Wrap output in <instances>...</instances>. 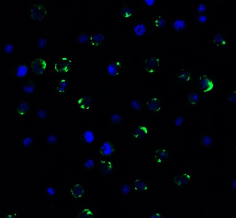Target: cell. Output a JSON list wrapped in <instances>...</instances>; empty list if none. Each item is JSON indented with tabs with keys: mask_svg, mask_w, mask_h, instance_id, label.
<instances>
[{
	"mask_svg": "<svg viewBox=\"0 0 236 218\" xmlns=\"http://www.w3.org/2000/svg\"><path fill=\"white\" fill-rule=\"evenodd\" d=\"M46 115H47V114H46V112H45L44 110H41L40 112H39V116L41 118H45Z\"/></svg>",
	"mask_w": 236,
	"mask_h": 218,
	"instance_id": "cell-38",
	"label": "cell"
},
{
	"mask_svg": "<svg viewBox=\"0 0 236 218\" xmlns=\"http://www.w3.org/2000/svg\"><path fill=\"white\" fill-rule=\"evenodd\" d=\"M47 63L43 59L37 58L34 59L31 63V68L34 73L37 74H41L45 71Z\"/></svg>",
	"mask_w": 236,
	"mask_h": 218,
	"instance_id": "cell-3",
	"label": "cell"
},
{
	"mask_svg": "<svg viewBox=\"0 0 236 218\" xmlns=\"http://www.w3.org/2000/svg\"><path fill=\"white\" fill-rule=\"evenodd\" d=\"M66 87V82L64 80H62L60 82V83L59 84L58 87H57V90L60 92H64L65 90Z\"/></svg>",
	"mask_w": 236,
	"mask_h": 218,
	"instance_id": "cell-34",
	"label": "cell"
},
{
	"mask_svg": "<svg viewBox=\"0 0 236 218\" xmlns=\"http://www.w3.org/2000/svg\"><path fill=\"white\" fill-rule=\"evenodd\" d=\"M173 27L176 31L182 32L185 28V23L182 19H178L175 21Z\"/></svg>",
	"mask_w": 236,
	"mask_h": 218,
	"instance_id": "cell-19",
	"label": "cell"
},
{
	"mask_svg": "<svg viewBox=\"0 0 236 218\" xmlns=\"http://www.w3.org/2000/svg\"><path fill=\"white\" fill-rule=\"evenodd\" d=\"M134 31L138 36H142L146 33V27L144 24H138L134 28Z\"/></svg>",
	"mask_w": 236,
	"mask_h": 218,
	"instance_id": "cell-23",
	"label": "cell"
},
{
	"mask_svg": "<svg viewBox=\"0 0 236 218\" xmlns=\"http://www.w3.org/2000/svg\"><path fill=\"white\" fill-rule=\"evenodd\" d=\"M206 10V6L204 5V4H203V3H200V5L199 6V7H198V9H197L198 12H200V13H202V12H205Z\"/></svg>",
	"mask_w": 236,
	"mask_h": 218,
	"instance_id": "cell-37",
	"label": "cell"
},
{
	"mask_svg": "<svg viewBox=\"0 0 236 218\" xmlns=\"http://www.w3.org/2000/svg\"><path fill=\"white\" fill-rule=\"evenodd\" d=\"M200 141H201V143L203 144L204 146H206V147L210 146V145H211L213 143L212 138L209 135H204L203 136H202Z\"/></svg>",
	"mask_w": 236,
	"mask_h": 218,
	"instance_id": "cell-24",
	"label": "cell"
},
{
	"mask_svg": "<svg viewBox=\"0 0 236 218\" xmlns=\"http://www.w3.org/2000/svg\"><path fill=\"white\" fill-rule=\"evenodd\" d=\"M98 170L100 174L108 175L113 170V165L109 161H101L98 165Z\"/></svg>",
	"mask_w": 236,
	"mask_h": 218,
	"instance_id": "cell-6",
	"label": "cell"
},
{
	"mask_svg": "<svg viewBox=\"0 0 236 218\" xmlns=\"http://www.w3.org/2000/svg\"><path fill=\"white\" fill-rule=\"evenodd\" d=\"M88 40H89V37L86 34H82V35H81L78 37L79 42L82 43H85Z\"/></svg>",
	"mask_w": 236,
	"mask_h": 218,
	"instance_id": "cell-29",
	"label": "cell"
},
{
	"mask_svg": "<svg viewBox=\"0 0 236 218\" xmlns=\"http://www.w3.org/2000/svg\"><path fill=\"white\" fill-rule=\"evenodd\" d=\"M13 50H14V47L12 44H7L5 46V48H4V51L8 53H11Z\"/></svg>",
	"mask_w": 236,
	"mask_h": 218,
	"instance_id": "cell-36",
	"label": "cell"
},
{
	"mask_svg": "<svg viewBox=\"0 0 236 218\" xmlns=\"http://www.w3.org/2000/svg\"><path fill=\"white\" fill-rule=\"evenodd\" d=\"M145 3L147 4V5L149 6H153L155 4V1H145Z\"/></svg>",
	"mask_w": 236,
	"mask_h": 218,
	"instance_id": "cell-41",
	"label": "cell"
},
{
	"mask_svg": "<svg viewBox=\"0 0 236 218\" xmlns=\"http://www.w3.org/2000/svg\"><path fill=\"white\" fill-rule=\"evenodd\" d=\"M34 90V86L32 83H27L25 84L24 86V91H26L27 93H31Z\"/></svg>",
	"mask_w": 236,
	"mask_h": 218,
	"instance_id": "cell-32",
	"label": "cell"
},
{
	"mask_svg": "<svg viewBox=\"0 0 236 218\" xmlns=\"http://www.w3.org/2000/svg\"><path fill=\"white\" fill-rule=\"evenodd\" d=\"M133 186L135 190L137 192H145L148 189V186L146 184L141 180L140 179H136L134 182Z\"/></svg>",
	"mask_w": 236,
	"mask_h": 218,
	"instance_id": "cell-13",
	"label": "cell"
},
{
	"mask_svg": "<svg viewBox=\"0 0 236 218\" xmlns=\"http://www.w3.org/2000/svg\"><path fill=\"white\" fill-rule=\"evenodd\" d=\"M121 70V64L119 62H112L108 67V72L111 76H117Z\"/></svg>",
	"mask_w": 236,
	"mask_h": 218,
	"instance_id": "cell-11",
	"label": "cell"
},
{
	"mask_svg": "<svg viewBox=\"0 0 236 218\" xmlns=\"http://www.w3.org/2000/svg\"><path fill=\"white\" fill-rule=\"evenodd\" d=\"M199 87L202 92H209L214 88V83L207 76H202L199 79Z\"/></svg>",
	"mask_w": 236,
	"mask_h": 218,
	"instance_id": "cell-4",
	"label": "cell"
},
{
	"mask_svg": "<svg viewBox=\"0 0 236 218\" xmlns=\"http://www.w3.org/2000/svg\"><path fill=\"white\" fill-rule=\"evenodd\" d=\"M213 43L219 48H223L226 45V38L221 33L216 34L213 37Z\"/></svg>",
	"mask_w": 236,
	"mask_h": 218,
	"instance_id": "cell-16",
	"label": "cell"
},
{
	"mask_svg": "<svg viewBox=\"0 0 236 218\" xmlns=\"http://www.w3.org/2000/svg\"><path fill=\"white\" fill-rule=\"evenodd\" d=\"M71 67V62L69 59L64 58L58 60L56 65H55V69L60 73H66L67 72Z\"/></svg>",
	"mask_w": 236,
	"mask_h": 218,
	"instance_id": "cell-2",
	"label": "cell"
},
{
	"mask_svg": "<svg viewBox=\"0 0 236 218\" xmlns=\"http://www.w3.org/2000/svg\"><path fill=\"white\" fill-rule=\"evenodd\" d=\"M78 216L81 217H92V213L90 209H86L83 210L81 212V213H80V215Z\"/></svg>",
	"mask_w": 236,
	"mask_h": 218,
	"instance_id": "cell-28",
	"label": "cell"
},
{
	"mask_svg": "<svg viewBox=\"0 0 236 218\" xmlns=\"http://www.w3.org/2000/svg\"><path fill=\"white\" fill-rule=\"evenodd\" d=\"M47 14V11L45 7L40 3H35L32 6L31 10V18L35 20H43Z\"/></svg>",
	"mask_w": 236,
	"mask_h": 218,
	"instance_id": "cell-1",
	"label": "cell"
},
{
	"mask_svg": "<svg viewBox=\"0 0 236 218\" xmlns=\"http://www.w3.org/2000/svg\"><path fill=\"white\" fill-rule=\"evenodd\" d=\"M148 134V129L145 126H138L134 132V136L136 139H143Z\"/></svg>",
	"mask_w": 236,
	"mask_h": 218,
	"instance_id": "cell-15",
	"label": "cell"
},
{
	"mask_svg": "<svg viewBox=\"0 0 236 218\" xmlns=\"http://www.w3.org/2000/svg\"><path fill=\"white\" fill-rule=\"evenodd\" d=\"M146 106L151 112H158L161 109V103L158 98L154 97L147 101Z\"/></svg>",
	"mask_w": 236,
	"mask_h": 218,
	"instance_id": "cell-7",
	"label": "cell"
},
{
	"mask_svg": "<svg viewBox=\"0 0 236 218\" xmlns=\"http://www.w3.org/2000/svg\"><path fill=\"white\" fill-rule=\"evenodd\" d=\"M31 143V139L30 138H27L24 141V145H28V144H30Z\"/></svg>",
	"mask_w": 236,
	"mask_h": 218,
	"instance_id": "cell-40",
	"label": "cell"
},
{
	"mask_svg": "<svg viewBox=\"0 0 236 218\" xmlns=\"http://www.w3.org/2000/svg\"><path fill=\"white\" fill-rule=\"evenodd\" d=\"M92 104V100L89 97H84L80 99L78 101V104L82 109H88Z\"/></svg>",
	"mask_w": 236,
	"mask_h": 218,
	"instance_id": "cell-18",
	"label": "cell"
},
{
	"mask_svg": "<svg viewBox=\"0 0 236 218\" xmlns=\"http://www.w3.org/2000/svg\"><path fill=\"white\" fill-rule=\"evenodd\" d=\"M154 23H155V25L157 27L163 28L165 24V20L163 18H162V17L159 16V17H158V18H157L155 20Z\"/></svg>",
	"mask_w": 236,
	"mask_h": 218,
	"instance_id": "cell-26",
	"label": "cell"
},
{
	"mask_svg": "<svg viewBox=\"0 0 236 218\" xmlns=\"http://www.w3.org/2000/svg\"><path fill=\"white\" fill-rule=\"evenodd\" d=\"M29 109V104L27 102H22L19 105L18 109H17V112L20 114L24 115L26 114Z\"/></svg>",
	"mask_w": 236,
	"mask_h": 218,
	"instance_id": "cell-22",
	"label": "cell"
},
{
	"mask_svg": "<svg viewBox=\"0 0 236 218\" xmlns=\"http://www.w3.org/2000/svg\"><path fill=\"white\" fill-rule=\"evenodd\" d=\"M84 188L81 184H76L71 187L70 192L73 197L76 199H81L84 195Z\"/></svg>",
	"mask_w": 236,
	"mask_h": 218,
	"instance_id": "cell-8",
	"label": "cell"
},
{
	"mask_svg": "<svg viewBox=\"0 0 236 218\" xmlns=\"http://www.w3.org/2000/svg\"><path fill=\"white\" fill-rule=\"evenodd\" d=\"M159 59L155 57H152L147 59L145 62V67L146 70L149 73H153L156 72L159 67Z\"/></svg>",
	"mask_w": 236,
	"mask_h": 218,
	"instance_id": "cell-5",
	"label": "cell"
},
{
	"mask_svg": "<svg viewBox=\"0 0 236 218\" xmlns=\"http://www.w3.org/2000/svg\"><path fill=\"white\" fill-rule=\"evenodd\" d=\"M46 44H47V40L45 38H41L39 40V42H38V46L41 49L44 48Z\"/></svg>",
	"mask_w": 236,
	"mask_h": 218,
	"instance_id": "cell-33",
	"label": "cell"
},
{
	"mask_svg": "<svg viewBox=\"0 0 236 218\" xmlns=\"http://www.w3.org/2000/svg\"><path fill=\"white\" fill-rule=\"evenodd\" d=\"M199 98L195 92H191L188 96V101L189 105L192 106H195L199 103Z\"/></svg>",
	"mask_w": 236,
	"mask_h": 218,
	"instance_id": "cell-20",
	"label": "cell"
},
{
	"mask_svg": "<svg viewBox=\"0 0 236 218\" xmlns=\"http://www.w3.org/2000/svg\"><path fill=\"white\" fill-rule=\"evenodd\" d=\"M121 16L125 18H129L133 15V10L129 6H124L121 9Z\"/></svg>",
	"mask_w": 236,
	"mask_h": 218,
	"instance_id": "cell-21",
	"label": "cell"
},
{
	"mask_svg": "<svg viewBox=\"0 0 236 218\" xmlns=\"http://www.w3.org/2000/svg\"><path fill=\"white\" fill-rule=\"evenodd\" d=\"M169 157V154L167 150L164 149H159L158 151H157L155 153V159L156 161L158 162V163L161 164L163 163V161H165L167 160V159Z\"/></svg>",
	"mask_w": 236,
	"mask_h": 218,
	"instance_id": "cell-10",
	"label": "cell"
},
{
	"mask_svg": "<svg viewBox=\"0 0 236 218\" xmlns=\"http://www.w3.org/2000/svg\"><path fill=\"white\" fill-rule=\"evenodd\" d=\"M235 93H236L235 90H234L233 91L229 93L227 97V101H228L229 103H231V104H235V99H236Z\"/></svg>",
	"mask_w": 236,
	"mask_h": 218,
	"instance_id": "cell-27",
	"label": "cell"
},
{
	"mask_svg": "<svg viewBox=\"0 0 236 218\" xmlns=\"http://www.w3.org/2000/svg\"><path fill=\"white\" fill-rule=\"evenodd\" d=\"M190 77H191L190 72L187 70H182L179 72L178 76L179 80L180 81V82H182V83L188 82V81H189V79H190Z\"/></svg>",
	"mask_w": 236,
	"mask_h": 218,
	"instance_id": "cell-17",
	"label": "cell"
},
{
	"mask_svg": "<svg viewBox=\"0 0 236 218\" xmlns=\"http://www.w3.org/2000/svg\"><path fill=\"white\" fill-rule=\"evenodd\" d=\"M47 140L49 143H55V141H56V137L55 136H49Z\"/></svg>",
	"mask_w": 236,
	"mask_h": 218,
	"instance_id": "cell-39",
	"label": "cell"
},
{
	"mask_svg": "<svg viewBox=\"0 0 236 218\" xmlns=\"http://www.w3.org/2000/svg\"><path fill=\"white\" fill-rule=\"evenodd\" d=\"M198 20L201 23H204L208 20V17L205 15H200L198 16Z\"/></svg>",
	"mask_w": 236,
	"mask_h": 218,
	"instance_id": "cell-35",
	"label": "cell"
},
{
	"mask_svg": "<svg viewBox=\"0 0 236 218\" xmlns=\"http://www.w3.org/2000/svg\"><path fill=\"white\" fill-rule=\"evenodd\" d=\"M90 41L94 47H98L103 42L104 36L101 33H96L91 37Z\"/></svg>",
	"mask_w": 236,
	"mask_h": 218,
	"instance_id": "cell-14",
	"label": "cell"
},
{
	"mask_svg": "<svg viewBox=\"0 0 236 218\" xmlns=\"http://www.w3.org/2000/svg\"><path fill=\"white\" fill-rule=\"evenodd\" d=\"M83 137L84 140H85V142H86L87 143H91L94 140L93 133L90 130H87L84 132Z\"/></svg>",
	"mask_w": 236,
	"mask_h": 218,
	"instance_id": "cell-25",
	"label": "cell"
},
{
	"mask_svg": "<svg viewBox=\"0 0 236 218\" xmlns=\"http://www.w3.org/2000/svg\"><path fill=\"white\" fill-rule=\"evenodd\" d=\"M121 120V117L120 115L117 114H113L111 115V121L114 124H118L120 123Z\"/></svg>",
	"mask_w": 236,
	"mask_h": 218,
	"instance_id": "cell-31",
	"label": "cell"
},
{
	"mask_svg": "<svg viewBox=\"0 0 236 218\" xmlns=\"http://www.w3.org/2000/svg\"><path fill=\"white\" fill-rule=\"evenodd\" d=\"M27 72V68L24 66H20L18 69V75L19 76H22Z\"/></svg>",
	"mask_w": 236,
	"mask_h": 218,
	"instance_id": "cell-30",
	"label": "cell"
},
{
	"mask_svg": "<svg viewBox=\"0 0 236 218\" xmlns=\"http://www.w3.org/2000/svg\"><path fill=\"white\" fill-rule=\"evenodd\" d=\"M160 217V215H157V214H156V215H154L152 216V217Z\"/></svg>",
	"mask_w": 236,
	"mask_h": 218,
	"instance_id": "cell-42",
	"label": "cell"
},
{
	"mask_svg": "<svg viewBox=\"0 0 236 218\" xmlns=\"http://www.w3.org/2000/svg\"><path fill=\"white\" fill-rule=\"evenodd\" d=\"M191 180L190 175L187 173H183L181 174L178 176H177L174 178V182L175 185L179 186H185Z\"/></svg>",
	"mask_w": 236,
	"mask_h": 218,
	"instance_id": "cell-9",
	"label": "cell"
},
{
	"mask_svg": "<svg viewBox=\"0 0 236 218\" xmlns=\"http://www.w3.org/2000/svg\"><path fill=\"white\" fill-rule=\"evenodd\" d=\"M100 152L104 156L110 155L113 152V147L110 142H105L100 148Z\"/></svg>",
	"mask_w": 236,
	"mask_h": 218,
	"instance_id": "cell-12",
	"label": "cell"
}]
</instances>
